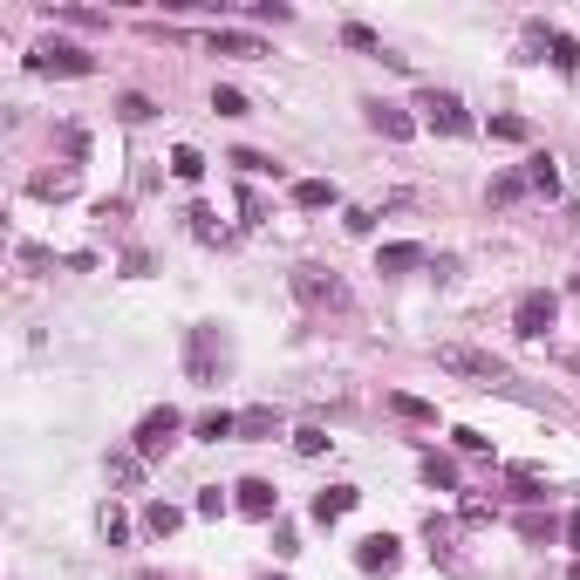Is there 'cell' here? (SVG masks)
Wrapping results in <instances>:
<instances>
[{"instance_id":"cell-28","label":"cell","mask_w":580,"mask_h":580,"mask_svg":"<svg viewBox=\"0 0 580 580\" xmlns=\"http://www.w3.org/2000/svg\"><path fill=\"white\" fill-rule=\"evenodd\" d=\"M294 451H301V458H321V451H328V437H321V430H294Z\"/></svg>"},{"instance_id":"cell-30","label":"cell","mask_w":580,"mask_h":580,"mask_svg":"<svg viewBox=\"0 0 580 580\" xmlns=\"http://www.w3.org/2000/svg\"><path fill=\"white\" fill-rule=\"evenodd\" d=\"M192 232H198V239H226V226H219L205 205H192Z\"/></svg>"},{"instance_id":"cell-26","label":"cell","mask_w":580,"mask_h":580,"mask_svg":"<svg viewBox=\"0 0 580 580\" xmlns=\"http://www.w3.org/2000/svg\"><path fill=\"white\" fill-rule=\"evenodd\" d=\"M389 410L410 417V424H430V403H417V396H389Z\"/></svg>"},{"instance_id":"cell-7","label":"cell","mask_w":580,"mask_h":580,"mask_svg":"<svg viewBox=\"0 0 580 580\" xmlns=\"http://www.w3.org/2000/svg\"><path fill=\"white\" fill-rule=\"evenodd\" d=\"M553 314H560V301H553V294H526V301L512 308V335H526V342H540L546 328H553Z\"/></svg>"},{"instance_id":"cell-22","label":"cell","mask_w":580,"mask_h":580,"mask_svg":"<svg viewBox=\"0 0 580 580\" xmlns=\"http://www.w3.org/2000/svg\"><path fill=\"white\" fill-rule=\"evenodd\" d=\"M171 171H178V178L192 185V178H205V157H198L192 144H178V151H171Z\"/></svg>"},{"instance_id":"cell-31","label":"cell","mask_w":580,"mask_h":580,"mask_svg":"<svg viewBox=\"0 0 580 580\" xmlns=\"http://www.w3.org/2000/svg\"><path fill=\"white\" fill-rule=\"evenodd\" d=\"M239 430H246V437H273V410H246Z\"/></svg>"},{"instance_id":"cell-35","label":"cell","mask_w":580,"mask_h":580,"mask_svg":"<svg viewBox=\"0 0 580 580\" xmlns=\"http://www.w3.org/2000/svg\"><path fill=\"white\" fill-rule=\"evenodd\" d=\"M253 21H294V7H280V0H260V7H253Z\"/></svg>"},{"instance_id":"cell-20","label":"cell","mask_w":580,"mask_h":580,"mask_svg":"<svg viewBox=\"0 0 580 580\" xmlns=\"http://www.w3.org/2000/svg\"><path fill=\"white\" fill-rule=\"evenodd\" d=\"M342 41H348V48H362V55H383V35H376V28H362V21H348ZM383 62H389V55H383Z\"/></svg>"},{"instance_id":"cell-33","label":"cell","mask_w":580,"mask_h":580,"mask_svg":"<svg viewBox=\"0 0 580 580\" xmlns=\"http://www.w3.org/2000/svg\"><path fill=\"white\" fill-rule=\"evenodd\" d=\"M198 512H205V519H219V512H226V492H219V485H205V492H198Z\"/></svg>"},{"instance_id":"cell-36","label":"cell","mask_w":580,"mask_h":580,"mask_svg":"<svg viewBox=\"0 0 580 580\" xmlns=\"http://www.w3.org/2000/svg\"><path fill=\"white\" fill-rule=\"evenodd\" d=\"M567 540H574V546H580V512H574V519H567Z\"/></svg>"},{"instance_id":"cell-27","label":"cell","mask_w":580,"mask_h":580,"mask_svg":"<svg viewBox=\"0 0 580 580\" xmlns=\"http://www.w3.org/2000/svg\"><path fill=\"white\" fill-rule=\"evenodd\" d=\"M116 116H123V123H144V116H151V96H137V89H130V96L116 103Z\"/></svg>"},{"instance_id":"cell-17","label":"cell","mask_w":580,"mask_h":580,"mask_svg":"<svg viewBox=\"0 0 580 580\" xmlns=\"http://www.w3.org/2000/svg\"><path fill=\"white\" fill-rule=\"evenodd\" d=\"M526 185H533V192H560V171H553V157H526Z\"/></svg>"},{"instance_id":"cell-6","label":"cell","mask_w":580,"mask_h":580,"mask_svg":"<svg viewBox=\"0 0 580 580\" xmlns=\"http://www.w3.org/2000/svg\"><path fill=\"white\" fill-rule=\"evenodd\" d=\"M294 294H301L308 308H348V287L328 267H294Z\"/></svg>"},{"instance_id":"cell-16","label":"cell","mask_w":580,"mask_h":580,"mask_svg":"<svg viewBox=\"0 0 580 580\" xmlns=\"http://www.w3.org/2000/svg\"><path fill=\"white\" fill-rule=\"evenodd\" d=\"M137 478H144V458H137V451H110V485H123V492H130Z\"/></svg>"},{"instance_id":"cell-29","label":"cell","mask_w":580,"mask_h":580,"mask_svg":"<svg viewBox=\"0 0 580 580\" xmlns=\"http://www.w3.org/2000/svg\"><path fill=\"white\" fill-rule=\"evenodd\" d=\"M212 110L219 116H246V96H239V89H212Z\"/></svg>"},{"instance_id":"cell-2","label":"cell","mask_w":580,"mask_h":580,"mask_svg":"<svg viewBox=\"0 0 580 580\" xmlns=\"http://www.w3.org/2000/svg\"><path fill=\"white\" fill-rule=\"evenodd\" d=\"M226 342H219V328H192V335H185V376H192V383H219V376H226Z\"/></svg>"},{"instance_id":"cell-19","label":"cell","mask_w":580,"mask_h":580,"mask_svg":"<svg viewBox=\"0 0 580 580\" xmlns=\"http://www.w3.org/2000/svg\"><path fill=\"white\" fill-rule=\"evenodd\" d=\"M76 192V171H41L35 178V198H69Z\"/></svg>"},{"instance_id":"cell-21","label":"cell","mask_w":580,"mask_h":580,"mask_svg":"<svg viewBox=\"0 0 580 580\" xmlns=\"http://www.w3.org/2000/svg\"><path fill=\"white\" fill-rule=\"evenodd\" d=\"M424 478H430V485H444V492H458V464H451V458H437V451L424 458Z\"/></svg>"},{"instance_id":"cell-13","label":"cell","mask_w":580,"mask_h":580,"mask_svg":"<svg viewBox=\"0 0 580 580\" xmlns=\"http://www.w3.org/2000/svg\"><path fill=\"white\" fill-rule=\"evenodd\" d=\"M362 110H369V123H376V130H383V137H396V144H403V137H410V130H417V123H410V116L396 110V103H362Z\"/></svg>"},{"instance_id":"cell-25","label":"cell","mask_w":580,"mask_h":580,"mask_svg":"<svg viewBox=\"0 0 580 580\" xmlns=\"http://www.w3.org/2000/svg\"><path fill=\"white\" fill-rule=\"evenodd\" d=\"M96 526H103V540H110V546H123V540H130V519H123L116 505H103V519H96Z\"/></svg>"},{"instance_id":"cell-18","label":"cell","mask_w":580,"mask_h":580,"mask_svg":"<svg viewBox=\"0 0 580 580\" xmlns=\"http://www.w3.org/2000/svg\"><path fill=\"white\" fill-rule=\"evenodd\" d=\"M144 526H151L157 540H164V533H178V526H185V512H178V505H164V499H157L151 512H144Z\"/></svg>"},{"instance_id":"cell-12","label":"cell","mask_w":580,"mask_h":580,"mask_svg":"<svg viewBox=\"0 0 580 580\" xmlns=\"http://www.w3.org/2000/svg\"><path fill=\"white\" fill-rule=\"evenodd\" d=\"M212 55H239V62H253V55H267V41L260 35H232V28H212Z\"/></svg>"},{"instance_id":"cell-8","label":"cell","mask_w":580,"mask_h":580,"mask_svg":"<svg viewBox=\"0 0 580 580\" xmlns=\"http://www.w3.org/2000/svg\"><path fill=\"white\" fill-rule=\"evenodd\" d=\"M526 35H533V48H540L546 62L560 69V76H574V69H580V48H574V41H567V35H560V28H546V21H533Z\"/></svg>"},{"instance_id":"cell-23","label":"cell","mask_w":580,"mask_h":580,"mask_svg":"<svg viewBox=\"0 0 580 580\" xmlns=\"http://www.w3.org/2000/svg\"><path fill=\"white\" fill-rule=\"evenodd\" d=\"M232 430H239V417H232V410H212V417L198 424V437H205V444H219V437H232Z\"/></svg>"},{"instance_id":"cell-14","label":"cell","mask_w":580,"mask_h":580,"mask_svg":"<svg viewBox=\"0 0 580 580\" xmlns=\"http://www.w3.org/2000/svg\"><path fill=\"white\" fill-rule=\"evenodd\" d=\"M376 267H383V273H410V267H424V246L396 239V246H383V253H376Z\"/></svg>"},{"instance_id":"cell-1","label":"cell","mask_w":580,"mask_h":580,"mask_svg":"<svg viewBox=\"0 0 580 580\" xmlns=\"http://www.w3.org/2000/svg\"><path fill=\"white\" fill-rule=\"evenodd\" d=\"M437 369L444 376H471V383H505V362L492 348H471V342H444L437 348Z\"/></svg>"},{"instance_id":"cell-9","label":"cell","mask_w":580,"mask_h":580,"mask_svg":"<svg viewBox=\"0 0 580 580\" xmlns=\"http://www.w3.org/2000/svg\"><path fill=\"white\" fill-rule=\"evenodd\" d=\"M396 560H403V553H396V540H389V533H376V540L355 546V567H362V574H396Z\"/></svg>"},{"instance_id":"cell-15","label":"cell","mask_w":580,"mask_h":580,"mask_svg":"<svg viewBox=\"0 0 580 580\" xmlns=\"http://www.w3.org/2000/svg\"><path fill=\"white\" fill-rule=\"evenodd\" d=\"M294 205H301V212H321V205H335V185H328V178H301V185H294Z\"/></svg>"},{"instance_id":"cell-24","label":"cell","mask_w":580,"mask_h":580,"mask_svg":"<svg viewBox=\"0 0 580 580\" xmlns=\"http://www.w3.org/2000/svg\"><path fill=\"white\" fill-rule=\"evenodd\" d=\"M492 137H505V144H526V137H533V123H526V116H492Z\"/></svg>"},{"instance_id":"cell-5","label":"cell","mask_w":580,"mask_h":580,"mask_svg":"<svg viewBox=\"0 0 580 580\" xmlns=\"http://www.w3.org/2000/svg\"><path fill=\"white\" fill-rule=\"evenodd\" d=\"M28 69H41V76H96V55H82L76 41H35Z\"/></svg>"},{"instance_id":"cell-3","label":"cell","mask_w":580,"mask_h":580,"mask_svg":"<svg viewBox=\"0 0 580 580\" xmlns=\"http://www.w3.org/2000/svg\"><path fill=\"white\" fill-rule=\"evenodd\" d=\"M178 430H185V417H178L171 403H157V410H144V424H137V437H130V451L151 464V458H164V451L178 444Z\"/></svg>"},{"instance_id":"cell-11","label":"cell","mask_w":580,"mask_h":580,"mask_svg":"<svg viewBox=\"0 0 580 580\" xmlns=\"http://www.w3.org/2000/svg\"><path fill=\"white\" fill-rule=\"evenodd\" d=\"M355 499H362L355 485H328V492L314 499V519H321V526H335V519H348V512H355Z\"/></svg>"},{"instance_id":"cell-4","label":"cell","mask_w":580,"mask_h":580,"mask_svg":"<svg viewBox=\"0 0 580 580\" xmlns=\"http://www.w3.org/2000/svg\"><path fill=\"white\" fill-rule=\"evenodd\" d=\"M417 110H424L430 130H444V137H471V110H464L458 89H424V96H417Z\"/></svg>"},{"instance_id":"cell-10","label":"cell","mask_w":580,"mask_h":580,"mask_svg":"<svg viewBox=\"0 0 580 580\" xmlns=\"http://www.w3.org/2000/svg\"><path fill=\"white\" fill-rule=\"evenodd\" d=\"M239 492V512L246 519H273V505H280V492H273L267 478H246V485H232Z\"/></svg>"},{"instance_id":"cell-34","label":"cell","mask_w":580,"mask_h":580,"mask_svg":"<svg viewBox=\"0 0 580 580\" xmlns=\"http://www.w3.org/2000/svg\"><path fill=\"white\" fill-rule=\"evenodd\" d=\"M232 164H239L246 178H260V171H273V164H267V157H260V151H232Z\"/></svg>"},{"instance_id":"cell-32","label":"cell","mask_w":580,"mask_h":580,"mask_svg":"<svg viewBox=\"0 0 580 580\" xmlns=\"http://www.w3.org/2000/svg\"><path fill=\"white\" fill-rule=\"evenodd\" d=\"M519 192H526V178H492V205H512Z\"/></svg>"}]
</instances>
